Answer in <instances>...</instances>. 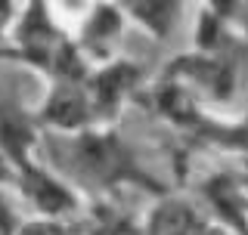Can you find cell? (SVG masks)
Returning a JSON list of instances; mask_svg holds the SVG:
<instances>
[{
    "label": "cell",
    "instance_id": "cell-9",
    "mask_svg": "<svg viewBox=\"0 0 248 235\" xmlns=\"http://www.w3.org/2000/svg\"><path fill=\"white\" fill-rule=\"evenodd\" d=\"M25 223L13 198H6V189H0V235H16Z\"/></svg>",
    "mask_w": 248,
    "mask_h": 235
},
{
    "label": "cell",
    "instance_id": "cell-10",
    "mask_svg": "<svg viewBox=\"0 0 248 235\" xmlns=\"http://www.w3.org/2000/svg\"><path fill=\"white\" fill-rule=\"evenodd\" d=\"M19 10H22V6L0 0V37H10V31H13V25H16V19H19Z\"/></svg>",
    "mask_w": 248,
    "mask_h": 235
},
{
    "label": "cell",
    "instance_id": "cell-1",
    "mask_svg": "<svg viewBox=\"0 0 248 235\" xmlns=\"http://www.w3.org/2000/svg\"><path fill=\"white\" fill-rule=\"evenodd\" d=\"M72 139V148H68V161L81 170L84 176L90 179H99L103 186H146V189H155V192H165L152 176L143 174V167L137 164L130 146H124L118 139L115 130H87V133H78V136H68Z\"/></svg>",
    "mask_w": 248,
    "mask_h": 235
},
{
    "label": "cell",
    "instance_id": "cell-3",
    "mask_svg": "<svg viewBox=\"0 0 248 235\" xmlns=\"http://www.w3.org/2000/svg\"><path fill=\"white\" fill-rule=\"evenodd\" d=\"M16 192L34 207L37 217H46V220H68V217H75L78 210H81L78 192L59 174L46 170L44 164H37L34 158L19 164Z\"/></svg>",
    "mask_w": 248,
    "mask_h": 235
},
{
    "label": "cell",
    "instance_id": "cell-7",
    "mask_svg": "<svg viewBox=\"0 0 248 235\" xmlns=\"http://www.w3.org/2000/svg\"><path fill=\"white\" fill-rule=\"evenodd\" d=\"M124 13H127V22L140 25L149 37L168 41L183 6L174 3V0H134V3H124Z\"/></svg>",
    "mask_w": 248,
    "mask_h": 235
},
{
    "label": "cell",
    "instance_id": "cell-6",
    "mask_svg": "<svg viewBox=\"0 0 248 235\" xmlns=\"http://www.w3.org/2000/svg\"><path fill=\"white\" fill-rule=\"evenodd\" d=\"M143 232L146 235H211V226L192 201L161 195V201L146 217Z\"/></svg>",
    "mask_w": 248,
    "mask_h": 235
},
{
    "label": "cell",
    "instance_id": "cell-4",
    "mask_svg": "<svg viewBox=\"0 0 248 235\" xmlns=\"http://www.w3.org/2000/svg\"><path fill=\"white\" fill-rule=\"evenodd\" d=\"M87 84H50L41 108H37V124L53 127L62 136H78V133L96 130L99 118L96 108H93Z\"/></svg>",
    "mask_w": 248,
    "mask_h": 235
},
{
    "label": "cell",
    "instance_id": "cell-2",
    "mask_svg": "<svg viewBox=\"0 0 248 235\" xmlns=\"http://www.w3.org/2000/svg\"><path fill=\"white\" fill-rule=\"evenodd\" d=\"M127 31V13L118 3H93L84 6V13L78 15V28L72 31L75 44L81 46V53L87 56L93 68L108 65V62L121 59V41Z\"/></svg>",
    "mask_w": 248,
    "mask_h": 235
},
{
    "label": "cell",
    "instance_id": "cell-8",
    "mask_svg": "<svg viewBox=\"0 0 248 235\" xmlns=\"http://www.w3.org/2000/svg\"><path fill=\"white\" fill-rule=\"evenodd\" d=\"M16 235H78V226L72 220H46V217H31L22 223Z\"/></svg>",
    "mask_w": 248,
    "mask_h": 235
},
{
    "label": "cell",
    "instance_id": "cell-5",
    "mask_svg": "<svg viewBox=\"0 0 248 235\" xmlns=\"http://www.w3.org/2000/svg\"><path fill=\"white\" fill-rule=\"evenodd\" d=\"M140 81H143V68L130 59H115V62H108V65L93 68L87 90H90L93 108H96L99 127H108V124L121 115L124 103L137 93Z\"/></svg>",
    "mask_w": 248,
    "mask_h": 235
},
{
    "label": "cell",
    "instance_id": "cell-11",
    "mask_svg": "<svg viewBox=\"0 0 248 235\" xmlns=\"http://www.w3.org/2000/svg\"><path fill=\"white\" fill-rule=\"evenodd\" d=\"M16 176H19V167L6 152H0V189H16Z\"/></svg>",
    "mask_w": 248,
    "mask_h": 235
}]
</instances>
